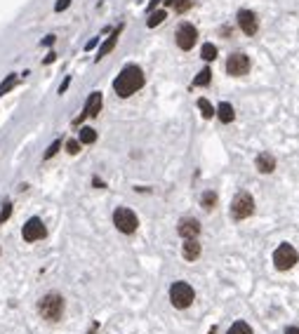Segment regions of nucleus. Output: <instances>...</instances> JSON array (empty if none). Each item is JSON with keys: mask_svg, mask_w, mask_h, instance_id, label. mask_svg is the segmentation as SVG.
I'll use <instances>...</instances> for the list:
<instances>
[{"mask_svg": "<svg viewBox=\"0 0 299 334\" xmlns=\"http://www.w3.org/2000/svg\"><path fill=\"white\" fill-rule=\"evenodd\" d=\"M226 73L229 76H245L250 73V57L243 52H233L226 59Z\"/></svg>", "mask_w": 299, "mask_h": 334, "instance_id": "obj_9", "label": "nucleus"}, {"mask_svg": "<svg viewBox=\"0 0 299 334\" xmlns=\"http://www.w3.org/2000/svg\"><path fill=\"white\" fill-rule=\"evenodd\" d=\"M55 40H57L55 36H47V38H42L40 45H42V47H47V45H55Z\"/></svg>", "mask_w": 299, "mask_h": 334, "instance_id": "obj_31", "label": "nucleus"}, {"mask_svg": "<svg viewBox=\"0 0 299 334\" xmlns=\"http://www.w3.org/2000/svg\"><path fill=\"white\" fill-rule=\"evenodd\" d=\"M297 261H299V254L290 242H283V245L276 247V252H273V266L278 268V271H290Z\"/></svg>", "mask_w": 299, "mask_h": 334, "instance_id": "obj_5", "label": "nucleus"}, {"mask_svg": "<svg viewBox=\"0 0 299 334\" xmlns=\"http://www.w3.org/2000/svg\"><path fill=\"white\" fill-rule=\"evenodd\" d=\"M175 40H177V47H179V50L189 52V50H193V45L198 42V28L193 26V24H189V21L179 24V26H177V33H175Z\"/></svg>", "mask_w": 299, "mask_h": 334, "instance_id": "obj_7", "label": "nucleus"}, {"mask_svg": "<svg viewBox=\"0 0 299 334\" xmlns=\"http://www.w3.org/2000/svg\"><path fill=\"white\" fill-rule=\"evenodd\" d=\"M10 216H12V202L5 200V202H2V207H0V226H2Z\"/></svg>", "mask_w": 299, "mask_h": 334, "instance_id": "obj_26", "label": "nucleus"}, {"mask_svg": "<svg viewBox=\"0 0 299 334\" xmlns=\"http://www.w3.org/2000/svg\"><path fill=\"white\" fill-rule=\"evenodd\" d=\"M193 299H196V292H193V287H191L189 282L179 280L170 285V301H172L175 308L184 311V308H189L193 304Z\"/></svg>", "mask_w": 299, "mask_h": 334, "instance_id": "obj_3", "label": "nucleus"}, {"mask_svg": "<svg viewBox=\"0 0 299 334\" xmlns=\"http://www.w3.org/2000/svg\"><path fill=\"white\" fill-rule=\"evenodd\" d=\"M200 252H203V247H200L198 238L184 240V245H181V256H184L186 261H196V259L200 256Z\"/></svg>", "mask_w": 299, "mask_h": 334, "instance_id": "obj_14", "label": "nucleus"}, {"mask_svg": "<svg viewBox=\"0 0 299 334\" xmlns=\"http://www.w3.org/2000/svg\"><path fill=\"white\" fill-rule=\"evenodd\" d=\"M80 141H78V139H68L66 141V153L68 156H78V153H80Z\"/></svg>", "mask_w": 299, "mask_h": 334, "instance_id": "obj_28", "label": "nucleus"}, {"mask_svg": "<svg viewBox=\"0 0 299 334\" xmlns=\"http://www.w3.org/2000/svg\"><path fill=\"white\" fill-rule=\"evenodd\" d=\"M198 108H200V113H203L205 120H210V118L215 116V108H212V104H210L205 97H200V99H198Z\"/></svg>", "mask_w": 299, "mask_h": 334, "instance_id": "obj_22", "label": "nucleus"}, {"mask_svg": "<svg viewBox=\"0 0 299 334\" xmlns=\"http://www.w3.org/2000/svg\"><path fill=\"white\" fill-rule=\"evenodd\" d=\"M255 167L261 174H271L276 170V158H273L271 153H259L257 160H255Z\"/></svg>", "mask_w": 299, "mask_h": 334, "instance_id": "obj_15", "label": "nucleus"}, {"mask_svg": "<svg viewBox=\"0 0 299 334\" xmlns=\"http://www.w3.org/2000/svg\"><path fill=\"white\" fill-rule=\"evenodd\" d=\"M21 238L26 242H38L42 238H47V228L42 224V219H38V216L28 219L26 224L21 226Z\"/></svg>", "mask_w": 299, "mask_h": 334, "instance_id": "obj_8", "label": "nucleus"}, {"mask_svg": "<svg viewBox=\"0 0 299 334\" xmlns=\"http://www.w3.org/2000/svg\"><path fill=\"white\" fill-rule=\"evenodd\" d=\"M92 184H95L97 188H104V181H101V179H97V177H95V179H92Z\"/></svg>", "mask_w": 299, "mask_h": 334, "instance_id": "obj_36", "label": "nucleus"}, {"mask_svg": "<svg viewBox=\"0 0 299 334\" xmlns=\"http://www.w3.org/2000/svg\"><path fill=\"white\" fill-rule=\"evenodd\" d=\"M120 33H122V24H118V26H116L113 31H111L109 40H104L101 45H99V52H97L95 61H101V59H104V57H106V54H109L111 50H113V47L118 45V38H120Z\"/></svg>", "mask_w": 299, "mask_h": 334, "instance_id": "obj_13", "label": "nucleus"}, {"mask_svg": "<svg viewBox=\"0 0 299 334\" xmlns=\"http://www.w3.org/2000/svg\"><path fill=\"white\" fill-rule=\"evenodd\" d=\"M144 71L137 66V64H127V66L122 68L120 73H118V78L113 80V92L122 97V99H127V97H132L135 92H139L141 87H144Z\"/></svg>", "mask_w": 299, "mask_h": 334, "instance_id": "obj_1", "label": "nucleus"}, {"mask_svg": "<svg viewBox=\"0 0 299 334\" xmlns=\"http://www.w3.org/2000/svg\"><path fill=\"white\" fill-rule=\"evenodd\" d=\"M200 205H203V210H215V205H217V193H215V191H205L203 196H200Z\"/></svg>", "mask_w": 299, "mask_h": 334, "instance_id": "obj_20", "label": "nucleus"}, {"mask_svg": "<svg viewBox=\"0 0 299 334\" xmlns=\"http://www.w3.org/2000/svg\"><path fill=\"white\" fill-rule=\"evenodd\" d=\"M215 116H217L224 125H229V122H233V118H236V111H233V106L229 101H221V104L215 108Z\"/></svg>", "mask_w": 299, "mask_h": 334, "instance_id": "obj_16", "label": "nucleus"}, {"mask_svg": "<svg viewBox=\"0 0 299 334\" xmlns=\"http://www.w3.org/2000/svg\"><path fill=\"white\" fill-rule=\"evenodd\" d=\"M177 233L184 238V240L198 238V236H200V221H198V219H191V216H186V219H181V221H179Z\"/></svg>", "mask_w": 299, "mask_h": 334, "instance_id": "obj_12", "label": "nucleus"}, {"mask_svg": "<svg viewBox=\"0 0 299 334\" xmlns=\"http://www.w3.org/2000/svg\"><path fill=\"white\" fill-rule=\"evenodd\" d=\"M64 308H66V301H64V296L59 292H47L40 301H38V313H40L42 320H47V322L61 320Z\"/></svg>", "mask_w": 299, "mask_h": 334, "instance_id": "obj_2", "label": "nucleus"}, {"mask_svg": "<svg viewBox=\"0 0 299 334\" xmlns=\"http://www.w3.org/2000/svg\"><path fill=\"white\" fill-rule=\"evenodd\" d=\"M101 104H104V94L101 92H92L87 97V101H85V108H82V113L73 120V125H80L85 118H95L99 116V111H101Z\"/></svg>", "mask_w": 299, "mask_h": 334, "instance_id": "obj_10", "label": "nucleus"}, {"mask_svg": "<svg viewBox=\"0 0 299 334\" xmlns=\"http://www.w3.org/2000/svg\"><path fill=\"white\" fill-rule=\"evenodd\" d=\"M68 85H71V76H66L64 80H61V85H59V94H64L68 90Z\"/></svg>", "mask_w": 299, "mask_h": 334, "instance_id": "obj_30", "label": "nucleus"}, {"mask_svg": "<svg viewBox=\"0 0 299 334\" xmlns=\"http://www.w3.org/2000/svg\"><path fill=\"white\" fill-rule=\"evenodd\" d=\"M78 141H80V144H85V146L95 144V141H97V130H95V127H80V137H78Z\"/></svg>", "mask_w": 299, "mask_h": 334, "instance_id": "obj_17", "label": "nucleus"}, {"mask_svg": "<svg viewBox=\"0 0 299 334\" xmlns=\"http://www.w3.org/2000/svg\"><path fill=\"white\" fill-rule=\"evenodd\" d=\"M165 5H167V7H175V12L181 14L191 7V0H165Z\"/></svg>", "mask_w": 299, "mask_h": 334, "instance_id": "obj_25", "label": "nucleus"}, {"mask_svg": "<svg viewBox=\"0 0 299 334\" xmlns=\"http://www.w3.org/2000/svg\"><path fill=\"white\" fill-rule=\"evenodd\" d=\"M59 148H61V139H55V141H52V144L47 146V151H45V156H42V158H45V160L55 158L57 153H59Z\"/></svg>", "mask_w": 299, "mask_h": 334, "instance_id": "obj_27", "label": "nucleus"}, {"mask_svg": "<svg viewBox=\"0 0 299 334\" xmlns=\"http://www.w3.org/2000/svg\"><path fill=\"white\" fill-rule=\"evenodd\" d=\"M17 80H19V78H17V73H10L5 80L0 82V97H5L7 92H12V87L17 85Z\"/></svg>", "mask_w": 299, "mask_h": 334, "instance_id": "obj_21", "label": "nucleus"}, {"mask_svg": "<svg viewBox=\"0 0 299 334\" xmlns=\"http://www.w3.org/2000/svg\"><path fill=\"white\" fill-rule=\"evenodd\" d=\"M285 334H299V325H292V327H287Z\"/></svg>", "mask_w": 299, "mask_h": 334, "instance_id": "obj_34", "label": "nucleus"}, {"mask_svg": "<svg viewBox=\"0 0 299 334\" xmlns=\"http://www.w3.org/2000/svg\"><path fill=\"white\" fill-rule=\"evenodd\" d=\"M71 7V0H57L55 2V12H64Z\"/></svg>", "mask_w": 299, "mask_h": 334, "instance_id": "obj_29", "label": "nucleus"}, {"mask_svg": "<svg viewBox=\"0 0 299 334\" xmlns=\"http://www.w3.org/2000/svg\"><path fill=\"white\" fill-rule=\"evenodd\" d=\"M97 42H99V38H92V40H90L87 45H85V50H87V52H90V50H95V47H97Z\"/></svg>", "mask_w": 299, "mask_h": 334, "instance_id": "obj_33", "label": "nucleus"}, {"mask_svg": "<svg viewBox=\"0 0 299 334\" xmlns=\"http://www.w3.org/2000/svg\"><path fill=\"white\" fill-rule=\"evenodd\" d=\"M226 334H252V327H250L247 322L238 320V322H233L231 327H229V332Z\"/></svg>", "mask_w": 299, "mask_h": 334, "instance_id": "obj_23", "label": "nucleus"}, {"mask_svg": "<svg viewBox=\"0 0 299 334\" xmlns=\"http://www.w3.org/2000/svg\"><path fill=\"white\" fill-rule=\"evenodd\" d=\"M200 57H203L205 61H215V59H217V47H215L212 42H205L203 50H200Z\"/></svg>", "mask_w": 299, "mask_h": 334, "instance_id": "obj_24", "label": "nucleus"}, {"mask_svg": "<svg viewBox=\"0 0 299 334\" xmlns=\"http://www.w3.org/2000/svg\"><path fill=\"white\" fill-rule=\"evenodd\" d=\"M210 80H212V71H210V68H203V71L193 78V87H207Z\"/></svg>", "mask_w": 299, "mask_h": 334, "instance_id": "obj_19", "label": "nucleus"}, {"mask_svg": "<svg viewBox=\"0 0 299 334\" xmlns=\"http://www.w3.org/2000/svg\"><path fill=\"white\" fill-rule=\"evenodd\" d=\"M158 2H160V0H151V2H149V7H146V10H149V12H153V10H156V5H158Z\"/></svg>", "mask_w": 299, "mask_h": 334, "instance_id": "obj_35", "label": "nucleus"}, {"mask_svg": "<svg viewBox=\"0 0 299 334\" xmlns=\"http://www.w3.org/2000/svg\"><path fill=\"white\" fill-rule=\"evenodd\" d=\"M252 212H255V198L250 193H245V191L238 193L231 202V216L236 221H243L247 216H252Z\"/></svg>", "mask_w": 299, "mask_h": 334, "instance_id": "obj_6", "label": "nucleus"}, {"mask_svg": "<svg viewBox=\"0 0 299 334\" xmlns=\"http://www.w3.org/2000/svg\"><path fill=\"white\" fill-rule=\"evenodd\" d=\"M238 26H240V31H243L245 36H255L259 28L257 14L250 12V10H240L238 12Z\"/></svg>", "mask_w": 299, "mask_h": 334, "instance_id": "obj_11", "label": "nucleus"}, {"mask_svg": "<svg viewBox=\"0 0 299 334\" xmlns=\"http://www.w3.org/2000/svg\"><path fill=\"white\" fill-rule=\"evenodd\" d=\"M113 224L116 228L125 233V236H132L137 228H139V219H137V214L130 210V207H116V212H113Z\"/></svg>", "mask_w": 299, "mask_h": 334, "instance_id": "obj_4", "label": "nucleus"}, {"mask_svg": "<svg viewBox=\"0 0 299 334\" xmlns=\"http://www.w3.org/2000/svg\"><path fill=\"white\" fill-rule=\"evenodd\" d=\"M55 59H57V54H55V52H50V54H47V57H45V59H42V64L47 66V64H52Z\"/></svg>", "mask_w": 299, "mask_h": 334, "instance_id": "obj_32", "label": "nucleus"}, {"mask_svg": "<svg viewBox=\"0 0 299 334\" xmlns=\"http://www.w3.org/2000/svg\"><path fill=\"white\" fill-rule=\"evenodd\" d=\"M165 17H167V12H165V10H153V12H151V17L146 19V26H149V28L160 26V24L165 21Z\"/></svg>", "mask_w": 299, "mask_h": 334, "instance_id": "obj_18", "label": "nucleus"}]
</instances>
